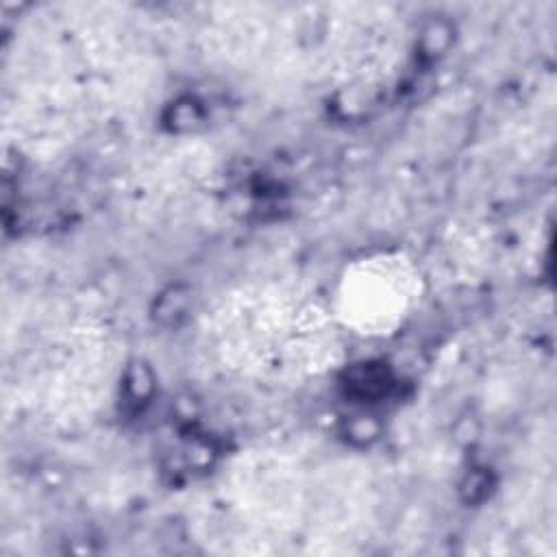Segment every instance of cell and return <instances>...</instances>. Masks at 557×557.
I'll return each instance as SVG.
<instances>
[{"instance_id":"1","label":"cell","mask_w":557,"mask_h":557,"mask_svg":"<svg viewBox=\"0 0 557 557\" xmlns=\"http://www.w3.org/2000/svg\"><path fill=\"white\" fill-rule=\"evenodd\" d=\"M418 300V272L403 255H372L350 263L337 289L339 315L363 335L392 333Z\"/></svg>"}]
</instances>
